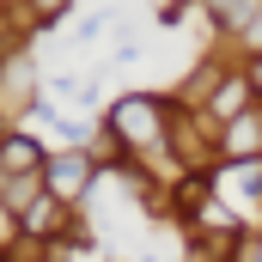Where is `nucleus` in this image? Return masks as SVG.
I'll return each mask as SVG.
<instances>
[{
	"label": "nucleus",
	"instance_id": "nucleus-1",
	"mask_svg": "<svg viewBox=\"0 0 262 262\" xmlns=\"http://www.w3.org/2000/svg\"><path fill=\"white\" fill-rule=\"evenodd\" d=\"M49 140L37 128H6V140H0V177H43L49 171Z\"/></svg>",
	"mask_w": 262,
	"mask_h": 262
},
{
	"label": "nucleus",
	"instance_id": "nucleus-2",
	"mask_svg": "<svg viewBox=\"0 0 262 262\" xmlns=\"http://www.w3.org/2000/svg\"><path fill=\"white\" fill-rule=\"evenodd\" d=\"M250 110H256V92H250V79H244V67H232V73L220 79V92L207 98V110H201V116H207V122H213L220 134H226L232 122H244Z\"/></svg>",
	"mask_w": 262,
	"mask_h": 262
},
{
	"label": "nucleus",
	"instance_id": "nucleus-3",
	"mask_svg": "<svg viewBox=\"0 0 262 262\" xmlns=\"http://www.w3.org/2000/svg\"><path fill=\"white\" fill-rule=\"evenodd\" d=\"M43 98H55L67 116H73V110H92V104L104 98V79H98V73H49V79H43Z\"/></svg>",
	"mask_w": 262,
	"mask_h": 262
},
{
	"label": "nucleus",
	"instance_id": "nucleus-4",
	"mask_svg": "<svg viewBox=\"0 0 262 262\" xmlns=\"http://www.w3.org/2000/svg\"><path fill=\"white\" fill-rule=\"evenodd\" d=\"M220 159H226V165H250V159H262V104L244 116V122H232V128L220 134Z\"/></svg>",
	"mask_w": 262,
	"mask_h": 262
},
{
	"label": "nucleus",
	"instance_id": "nucleus-5",
	"mask_svg": "<svg viewBox=\"0 0 262 262\" xmlns=\"http://www.w3.org/2000/svg\"><path fill=\"white\" fill-rule=\"evenodd\" d=\"M201 18H207L220 37H244V31L262 18V0H207V6H201Z\"/></svg>",
	"mask_w": 262,
	"mask_h": 262
},
{
	"label": "nucleus",
	"instance_id": "nucleus-6",
	"mask_svg": "<svg viewBox=\"0 0 262 262\" xmlns=\"http://www.w3.org/2000/svg\"><path fill=\"white\" fill-rule=\"evenodd\" d=\"M61 18H79V6H67V0H37L31 6V31H55Z\"/></svg>",
	"mask_w": 262,
	"mask_h": 262
},
{
	"label": "nucleus",
	"instance_id": "nucleus-7",
	"mask_svg": "<svg viewBox=\"0 0 262 262\" xmlns=\"http://www.w3.org/2000/svg\"><path fill=\"white\" fill-rule=\"evenodd\" d=\"M195 12H201V6H177V0H165V6L152 12V25H159V31H177V25H189Z\"/></svg>",
	"mask_w": 262,
	"mask_h": 262
},
{
	"label": "nucleus",
	"instance_id": "nucleus-8",
	"mask_svg": "<svg viewBox=\"0 0 262 262\" xmlns=\"http://www.w3.org/2000/svg\"><path fill=\"white\" fill-rule=\"evenodd\" d=\"M104 31H110V25H104L98 12H79V25H73V37H79V43H98Z\"/></svg>",
	"mask_w": 262,
	"mask_h": 262
},
{
	"label": "nucleus",
	"instance_id": "nucleus-9",
	"mask_svg": "<svg viewBox=\"0 0 262 262\" xmlns=\"http://www.w3.org/2000/svg\"><path fill=\"white\" fill-rule=\"evenodd\" d=\"M244 67V79H250V92H256V104H262V55H250V61H238Z\"/></svg>",
	"mask_w": 262,
	"mask_h": 262
}]
</instances>
